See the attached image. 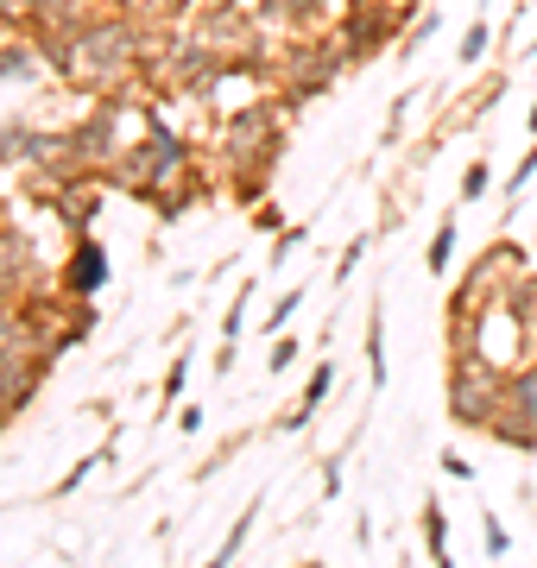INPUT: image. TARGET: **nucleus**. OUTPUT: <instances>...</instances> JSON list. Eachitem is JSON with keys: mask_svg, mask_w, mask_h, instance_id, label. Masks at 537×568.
Returning a JSON list of instances; mask_svg holds the SVG:
<instances>
[{"mask_svg": "<svg viewBox=\"0 0 537 568\" xmlns=\"http://www.w3.org/2000/svg\"><path fill=\"white\" fill-rule=\"evenodd\" d=\"M77 284H102V246H83V253H77Z\"/></svg>", "mask_w": 537, "mask_h": 568, "instance_id": "nucleus-1", "label": "nucleus"}, {"mask_svg": "<svg viewBox=\"0 0 537 568\" xmlns=\"http://www.w3.org/2000/svg\"><path fill=\"white\" fill-rule=\"evenodd\" d=\"M449 246H455V234H449V227H443V234H436V246H430V265H436V272L449 265Z\"/></svg>", "mask_w": 537, "mask_h": 568, "instance_id": "nucleus-2", "label": "nucleus"}]
</instances>
